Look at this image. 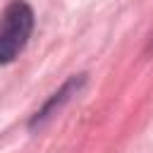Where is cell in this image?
Wrapping results in <instances>:
<instances>
[{
  "mask_svg": "<svg viewBox=\"0 0 153 153\" xmlns=\"http://www.w3.org/2000/svg\"><path fill=\"white\" fill-rule=\"evenodd\" d=\"M33 29V12L24 0L7 5L0 19V65L12 62L26 45Z\"/></svg>",
  "mask_w": 153,
  "mask_h": 153,
  "instance_id": "cell-1",
  "label": "cell"
},
{
  "mask_svg": "<svg viewBox=\"0 0 153 153\" xmlns=\"http://www.w3.org/2000/svg\"><path fill=\"white\" fill-rule=\"evenodd\" d=\"M81 84H84V74L72 76V79H69V81H67V84H65L60 91H55V93H53V98H50V100H48V103H45L41 110H36V115L31 117V127H36V124H41L43 120H48V117H50V112H53L55 108H60L65 100H69V96H72V93H74V91H76Z\"/></svg>",
  "mask_w": 153,
  "mask_h": 153,
  "instance_id": "cell-2",
  "label": "cell"
}]
</instances>
